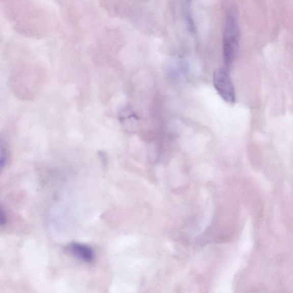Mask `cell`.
Instances as JSON below:
<instances>
[{"instance_id":"cell-1","label":"cell","mask_w":293,"mask_h":293,"mask_svg":"<svg viewBox=\"0 0 293 293\" xmlns=\"http://www.w3.org/2000/svg\"><path fill=\"white\" fill-rule=\"evenodd\" d=\"M240 29L238 16L234 11L228 12L223 36V55L227 66L233 63L238 51Z\"/></svg>"},{"instance_id":"cell-2","label":"cell","mask_w":293,"mask_h":293,"mask_svg":"<svg viewBox=\"0 0 293 293\" xmlns=\"http://www.w3.org/2000/svg\"><path fill=\"white\" fill-rule=\"evenodd\" d=\"M213 84L218 94L227 103L234 104L236 100L233 83L224 68H219L213 74Z\"/></svg>"},{"instance_id":"cell-3","label":"cell","mask_w":293,"mask_h":293,"mask_svg":"<svg viewBox=\"0 0 293 293\" xmlns=\"http://www.w3.org/2000/svg\"><path fill=\"white\" fill-rule=\"evenodd\" d=\"M68 249L69 252H71L74 256L83 260V261L90 263L94 260V251L89 246L77 243H72L69 246Z\"/></svg>"},{"instance_id":"cell-4","label":"cell","mask_w":293,"mask_h":293,"mask_svg":"<svg viewBox=\"0 0 293 293\" xmlns=\"http://www.w3.org/2000/svg\"><path fill=\"white\" fill-rule=\"evenodd\" d=\"M8 158V152L6 142L2 137H0V174L6 167Z\"/></svg>"},{"instance_id":"cell-5","label":"cell","mask_w":293,"mask_h":293,"mask_svg":"<svg viewBox=\"0 0 293 293\" xmlns=\"http://www.w3.org/2000/svg\"><path fill=\"white\" fill-rule=\"evenodd\" d=\"M7 217L3 209L0 207V226H3L6 224Z\"/></svg>"}]
</instances>
